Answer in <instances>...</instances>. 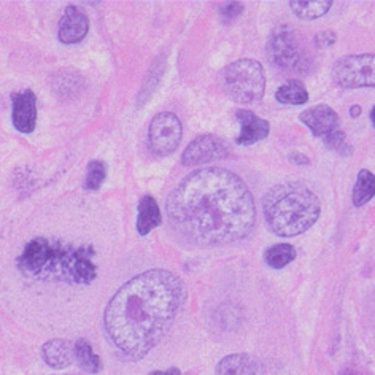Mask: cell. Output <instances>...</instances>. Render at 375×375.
<instances>
[{
	"label": "cell",
	"mask_w": 375,
	"mask_h": 375,
	"mask_svg": "<svg viewBox=\"0 0 375 375\" xmlns=\"http://www.w3.org/2000/svg\"><path fill=\"white\" fill-rule=\"evenodd\" d=\"M150 375H182V372H180L177 367H170V369L167 371H153L150 372Z\"/></svg>",
	"instance_id": "83f0119b"
},
{
	"label": "cell",
	"mask_w": 375,
	"mask_h": 375,
	"mask_svg": "<svg viewBox=\"0 0 375 375\" xmlns=\"http://www.w3.org/2000/svg\"><path fill=\"white\" fill-rule=\"evenodd\" d=\"M375 196V175L367 169L359 170L357 183H354L352 200L354 207H363Z\"/></svg>",
	"instance_id": "d6986e66"
},
{
	"label": "cell",
	"mask_w": 375,
	"mask_h": 375,
	"mask_svg": "<svg viewBox=\"0 0 375 375\" xmlns=\"http://www.w3.org/2000/svg\"><path fill=\"white\" fill-rule=\"evenodd\" d=\"M276 99L277 102L285 105H304L309 100V91L299 80H290L277 89Z\"/></svg>",
	"instance_id": "ac0fdd59"
},
{
	"label": "cell",
	"mask_w": 375,
	"mask_h": 375,
	"mask_svg": "<svg viewBox=\"0 0 375 375\" xmlns=\"http://www.w3.org/2000/svg\"><path fill=\"white\" fill-rule=\"evenodd\" d=\"M161 210L158 202L150 194H146L138 202V217H137V231L140 236H146L151 229L161 224Z\"/></svg>",
	"instance_id": "2e32d148"
},
{
	"label": "cell",
	"mask_w": 375,
	"mask_h": 375,
	"mask_svg": "<svg viewBox=\"0 0 375 375\" xmlns=\"http://www.w3.org/2000/svg\"><path fill=\"white\" fill-rule=\"evenodd\" d=\"M296 259V249L290 244H277L264 251L266 264L272 269H283Z\"/></svg>",
	"instance_id": "44dd1931"
},
{
	"label": "cell",
	"mask_w": 375,
	"mask_h": 375,
	"mask_svg": "<svg viewBox=\"0 0 375 375\" xmlns=\"http://www.w3.org/2000/svg\"><path fill=\"white\" fill-rule=\"evenodd\" d=\"M13 100V124L23 134H31L37 121V96L33 91L26 89L15 92Z\"/></svg>",
	"instance_id": "7c38bea8"
},
{
	"label": "cell",
	"mask_w": 375,
	"mask_h": 375,
	"mask_svg": "<svg viewBox=\"0 0 375 375\" xmlns=\"http://www.w3.org/2000/svg\"><path fill=\"white\" fill-rule=\"evenodd\" d=\"M107 177V164L102 161L94 159L88 164V173H86L85 178V190H99L100 185L104 183V180Z\"/></svg>",
	"instance_id": "603a6c76"
},
{
	"label": "cell",
	"mask_w": 375,
	"mask_h": 375,
	"mask_svg": "<svg viewBox=\"0 0 375 375\" xmlns=\"http://www.w3.org/2000/svg\"><path fill=\"white\" fill-rule=\"evenodd\" d=\"M342 375H361L358 371H354V369H347Z\"/></svg>",
	"instance_id": "f546056e"
},
{
	"label": "cell",
	"mask_w": 375,
	"mask_h": 375,
	"mask_svg": "<svg viewBox=\"0 0 375 375\" xmlns=\"http://www.w3.org/2000/svg\"><path fill=\"white\" fill-rule=\"evenodd\" d=\"M288 158H290L291 163L298 164V165H307V164L310 163V159L307 158L305 155H303V153H299V151H293V153H290V156H288Z\"/></svg>",
	"instance_id": "4316f807"
},
{
	"label": "cell",
	"mask_w": 375,
	"mask_h": 375,
	"mask_svg": "<svg viewBox=\"0 0 375 375\" xmlns=\"http://www.w3.org/2000/svg\"><path fill=\"white\" fill-rule=\"evenodd\" d=\"M299 119L309 127L315 137H327L339 129L340 123L337 112L330 105H317L307 109L300 113Z\"/></svg>",
	"instance_id": "8fae6325"
},
{
	"label": "cell",
	"mask_w": 375,
	"mask_h": 375,
	"mask_svg": "<svg viewBox=\"0 0 375 375\" xmlns=\"http://www.w3.org/2000/svg\"><path fill=\"white\" fill-rule=\"evenodd\" d=\"M332 2L331 0H291L290 9L291 11L300 19L310 21V19H317L326 15L331 10Z\"/></svg>",
	"instance_id": "e0dca14e"
},
{
	"label": "cell",
	"mask_w": 375,
	"mask_h": 375,
	"mask_svg": "<svg viewBox=\"0 0 375 375\" xmlns=\"http://www.w3.org/2000/svg\"><path fill=\"white\" fill-rule=\"evenodd\" d=\"M350 115L352 118H358L361 115V107L359 105H353L350 109Z\"/></svg>",
	"instance_id": "f1b7e54d"
},
{
	"label": "cell",
	"mask_w": 375,
	"mask_h": 375,
	"mask_svg": "<svg viewBox=\"0 0 375 375\" xmlns=\"http://www.w3.org/2000/svg\"><path fill=\"white\" fill-rule=\"evenodd\" d=\"M53 86H55V91L59 97L69 100L80 96V92L85 88V82L77 73H61Z\"/></svg>",
	"instance_id": "7402d4cb"
},
{
	"label": "cell",
	"mask_w": 375,
	"mask_h": 375,
	"mask_svg": "<svg viewBox=\"0 0 375 375\" xmlns=\"http://www.w3.org/2000/svg\"><path fill=\"white\" fill-rule=\"evenodd\" d=\"M221 83L234 102L242 105L256 104L263 99L266 91L264 69L254 59H239L224 67Z\"/></svg>",
	"instance_id": "5b68a950"
},
{
	"label": "cell",
	"mask_w": 375,
	"mask_h": 375,
	"mask_svg": "<svg viewBox=\"0 0 375 375\" xmlns=\"http://www.w3.org/2000/svg\"><path fill=\"white\" fill-rule=\"evenodd\" d=\"M264 219L280 237H296L317 223L321 204L310 188L298 182L273 185L263 199Z\"/></svg>",
	"instance_id": "277c9868"
},
{
	"label": "cell",
	"mask_w": 375,
	"mask_h": 375,
	"mask_svg": "<svg viewBox=\"0 0 375 375\" xmlns=\"http://www.w3.org/2000/svg\"><path fill=\"white\" fill-rule=\"evenodd\" d=\"M267 56L278 69L290 72H300L307 65V59H309L296 32L291 26L286 24H281L273 29L269 42H267Z\"/></svg>",
	"instance_id": "8992f818"
},
{
	"label": "cell",
	"mask_w": 375,
	"mask_h": 375,
	"mask_svg": "<svg viewBox=\"0 0 375 375\" xmlns=\"http://www.w3.org/2000/svg\"><path fill=\"white\" fill-rule=\"evenodd\" d=\"M92 245L65 242L58 237H36L18 258L24 277L69 285H91L97 277Z\"/></svg>",
	"instance_id": "3957f363"
},
{
	"label": "cell",
	"mask_w": 375,
	"mask_h": 375,
	"mask_svg": "<svg viewBox=\"0 0 375 375\" xmlns=\"http://www.w3.org/2000/svg\"><path fill=\"white\" fill-rule=\"evenodd\" d=\"M236 118L240 123V134L236 138L237 145H244L249 146L256 142H261L264 140L267 136H269L271 126L266 119L259 118L256 113H253L251 110H245V109H239L236 112Z\"/></svg>",
	"instance_id": "4fadbf2b"
},
{
	"label": "cell",
	"mask_w": 375,
	"mask_h": 375,
	"mask_svg": "<svg viewBox=\"0 0 375 375\" xmlns=\"http://www.w3.org/2000/svg\"><path fill=\"white\" fill-rule=\"evenodd\" d=\"M229 155L231 148L226 140L218 136H212V134H204V136L194 138L192 142L186 146L182 156V164L186 167L200 165L215 159H223Z\"/></svg>",
	"instance_id": "9c48e42d"
},
{
	"label": "cell",
	"mask_w": 375,
	"mask_h": 375,
	"mask_svg": "<svg viewBox=\"0 0 375 375\" xmlns=\"http://www.w3.org/2000/svg\"><path fill=\"white\" fill-rule=\"evenodd\" d=\"M75 361L82 371L88 374H99L102 369V361L94 353L92 345L83 337L75 342Z\"/></svg>",
	"instance_id": "ffe728a7"
},
{
	"label": "cell",
	"mask_w": 375,
	"mask_h": 375,
	"mask_svg": "<svg viewBox=\"0 0 375 375\" xmlns=\"http://www.w3.org/2000/svg\"><path fill=\"white\" fill-rule=\"evenodd\" d=\"M371 121H372V124L375 127V105H374V109L371 110Z\"/></svg>",
	"instance_id": "4dcf8cb0"
},
{
	"label": "cell",
	"mask_w": 375,
	"mask_h": 375,
	"mask_svg": "<svg viewBox=\"0 0 375 375\" xmlns=\"http://www.w3.org/2000/svg\"><path fill=\"white\" fill-rule=\"evenodd\" d=\"M183 127L177 115L163 112L153 118L148 129V143L158 156H169L178 148Z\"/></svg>",
	"instance_id": "ba28073f"
},
{
	"label": "cell",
	"mask_w": 375,
	"mask_h": 375,
	"mask_svg": "<svg viewBox=\"0 0 375 375\" xmlns=\"http://www.w3.org/2000/svg\"><path fill=\"white\" fill-rule=\"evenodd\" d=\"M185 299L183 280L173 272L150 269L138 273L107 304V337L124 358L142 359L169 334Z\"/></svg>",
	"instance_id": "7a4b0ae2"
},
{
	"label": "cell",
	"mask_w": 375,
	"mask_h": 375,
	"mask_svg": "<svg viewBox=\"0 0 375 375\" xmlns=\"http://www.w3.org/2000/svg\"><path fill=\"white\" fill-rule=\"evenodd\" d=\"M336 33H334L332 31H325L318 33L317 37H315V46L317 48H327V46H332L334 43H336Z\"/></svg>",
	"instance_id": "484cf974"
},
{
	"label": "cell",
	"mask_w": 375,
	"mask_h": 375,
	"mask_svg": "<svg viewBox=\"0 0 375 375\" xmlns=\"http://www.w3.org/2000/svg\"><path fill=\"white\" fill-rule=\"evenodd\" d=\"M89 19L82 9L75 5L67 6L59 21V40L65 45H75L88 36Z\"/></svg>",
	"instance_id": "30bf717a"
},
{
	"label": "cell",
	"mask_w": 375,
	"mask_h": 375,
	"mask_svg": "<svg viewBox=\"0 0 375 375\" xmlns=\"http://www.w3.org/2000/svg\"><path fill=\"white\" fill-rule=\"evenodd\" d=\"M263 363L250 353L227 354L217 366V375H263Z\"/></svg>",
	"instance_id": "5bb4252c"
},
{
	"label": "cell",
	"mask_w": 375,
	"mask_h": 375,
	"mask_svg": "<svg viewBox=\"0 0 375 375\" xmlns=\"http://www.w3.org/2000/svg\"><path fill=\"white\" fill-rule=\"evenodd\" d=\"M169 224L185 242L209 249L239 242L256 224L250 188L223 167L191 172L165 202Z\"/></svg>",
	"instance_id": "6da1fadb"
},
{
	"label": "cell",
	"mask_w": 375,
	"mask_h": 375,
	"mask_svg": "<svg viewBox=\"0 0 375 375\" xmlns=\"http://www.w3.org/2000/svg\"><path fill=\"white\" fill-rule=\"evenodd\" d=\"M325 146L326 148L339 153V155L344 156V158L350 156L353 153L352 145H348V142H347L345 132L340 131V129H337L336 132H332L327 137H325Z\"/></svg>",
	"instance_id": "cb8c5ba5"
},
{
	"label": "cell",
	"mask_w": 375,
	"mask_h": 375,
	"mask_svg": "<svg viewBox=\"0 0 375 375\" xmlns=\"http://www.w3.org/2000/svg\"><path fill=\"white\" fill-rule=\"evenodd\" d=\"M242 11H244V5L240 2H229L219 6V16L224 23L234 21V19L242 15Z\"/></svg>",
	"instance_id": "d4e9b609"
},
{
	"label": "cell",
	"mask_w": 375,
	"mask_h": 375,
	"mask_svg": "<svg viewBox=\"0 0 375 375\" xmlns=\"http://www.w3.org/2000/svg\"><path fill=\"white\" fill-rule=\"evenodd\" d=\"M331 75L340 88H375V55H350L332 64Z\"/></svg>",
	"instance_id": "52a82bcc"
},
{
	"label": "cell",
	"mask_w": 375,
	"mask_h": 375,
	"mask_svg": "<svg viewBox=\"0 0 375 375\" xmlns=\"http://www.w3.org/2000/svg\"><path fill=\"white\" fill-rule=\"evenodd\" d=\"M42 358L51 369H65L75 361V344L65 339L48 340L42 347Z\"/></svg>",
	"instance_id": "9a60e30c"
}]
</instances>
